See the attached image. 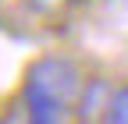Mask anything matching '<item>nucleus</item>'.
I'll use <instances>...</instances> for the list:
<instances>
[{"mask_svg":"<svg viewBox=\"0 0 128 124\" xmlns=\"http://www.w3.org/2000/svg\"><path fill=\"white\" fill-rule=\"evenodd\" d=\"M110 96H114V89H110L103 78L82 82V89H78V96H75V106H71V117L78 124H103Z\"/></svg>","mask_w":128,"mask_h":124,"instance_id":"obj_2","label":"nucleus"},{"mask_svg":"<svg viewBox=\"0 0 128 124\" xmlns=\"http://www.w3.org/2000/svg\"><path fill=\"white\" fill-rule=\"evenodd\" d=\"M103 124H128V82L114 89V96H110V106H107Z\"/></svg>","mask_w":128,"mask_h":124,"instance_id":"obj_3","label":"nucleus"},{"mask_svg":"<svg viewBox=\"0 0 128 124\" xmlns=\"http://www.w3.org/2000/svg\"><path fill=\"white\" fill-rule=\"evenodd\" d=\"M82 89L75 60L68 57H39L32 60L22 82V121L25 124H68L75 96Z\"/></svg>","mask_w":128,"mask_h":124,"instance_id":"obj_1","label":"nucleus"}]
</instances>
